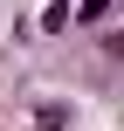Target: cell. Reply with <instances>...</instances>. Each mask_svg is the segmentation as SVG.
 <instances>
[{
	"instance_id": "1",
	"label": "cell",
	"mask_w": 124,
	"mask_h": 131,
	"mask_svg": "<svg viewBox=\"0 0 124 131\" xmlns=\"http://www.w3.org/2000/svg\"><path fill=\"white\" fill-rule=\"evenodd\" d=\"M41 28L55 35V28H69V0H48V14H41Z\"/></svg>"
},
{
	"instance_id": "2",
	"label": "cell",
	"mask_w": 124,
	"mask_h": 131,
	"mask_svg": "<svg viewBox=\"0 0 124 131\" xmlns=\"http://www.w3.org/2000/svg\"><path fill=\"white\" fill-rule=\"evenodd\" d=\"M104 7H110V0H83V14H90V21H97V14H104Z\"/></svg>"
}]
</instances>
